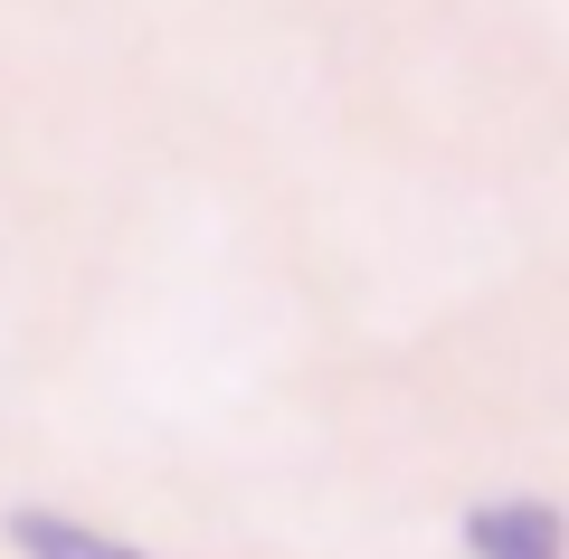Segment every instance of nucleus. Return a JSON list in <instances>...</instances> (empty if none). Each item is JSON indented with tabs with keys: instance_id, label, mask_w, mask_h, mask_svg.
<instances>
[{
	"instance_id": "1",
	"label": "nucleus",
	"mask_w": 569,
	"mask_h": 559,
	"mask_svg": "<svg viewBox=\"0 0 569 559\" xmlns=\"http://www.w3.org/2000/svg\"><path fill=\"white\" fill-rule=\"evenodd\" d=\"M0 540L20 559H152L142 540H114V531H96L77 512H48V502H10L0 512Z\"/></svg>"
},
{
	"instance_id": "2",
	"label": "nucleus",
	"mask_w": 569,
	"mask_h": 559,
	"mask_svg": "<svg viewBox=\"0 0 569 559\" xmlns=\"http://www.w3.org/2000/svg\"><path fill=\"white\" fill-rule=\"evenodd\" d=\"M466 550L475 559H560V502H541V493L475 502L466 512Z\"/></svg>"
}]
</instances>
